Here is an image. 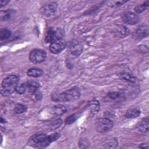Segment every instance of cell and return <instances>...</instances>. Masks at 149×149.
Segmentation results:
<instances>
[{"instance_id":"5b68a950","label":"cell","mask_w":149,"mask_h":149,"mask_svg":"<svg viewBox=\"0 0 149 149\" xmlns=\"http://www.w3.org/2000/svg\"><path fill=\"white\" fill-rule=\"evenodd\" d=\"M63 34V33L61 29L51 27L47 30L44 40L46 43H52L56 40L62 39Z\"/></svg>"},{"instance_id":"f1b7e54d","label":"cell","mask_w":149,"mask_h":149,"mask_svg":"<svg viewBox=\"0 0 149 149\" xmlns=\"http://www.w3.org/2000/svg\"><path fill=\"white\" fill-rule=\"evenodd\" d=\"M79 146L80 148H87L89 146L88 141L85 139H81L79 141Z\"/></svg>"},{"instance_id":"ffe728a7","label":"cell","mask_w":149,"mask_h":149,"mask_svg":"<svg viewBox=\"0 0 149 149\" xmlns=\"http://www.w3.org/2000/svg\"><path fill=\"white\" fill-rule=\"evenodd\" d=\"M13 13V10L12 9L1 10L0 12V19L1 20H7L11 17Z\"/></svg>"},{"instance_id":"30bf717a","label":"cell","mask_w":149,"mask_h":149,"mask_svg":"<svg viewBox=\"0 0 149 149\" xmlns=\"http://www.w3.org/2000/svg\"><path fill=\"white\" fill-rule=\"evenodd\" d=\"M66 47V43L62 39L56 40L52 43L49 46V51L54 54H58L61 52Z\"/></svg>"},{"instance_id":"7c38bea8","label":"cell","mask_w":149,"mask_h":149,"mask_svg":"<svg viewBox=\"0 0 149 149\" xmlns=\"http://www.w3.org/2000/svg\"><path fill=\"white\" fill-rule=\"evenodd\" d=\"M129 29L123 25H118L115 29V33L120 38H123L129 34Z\"/></svg>"},{"instance_id":"cb8c5ba5","label":"cell","mask_w":149,"mask_h":149,"mask_svg":"<svg viewBox=\"0 0 149 149\" xmlns=\"http://www.w3.org/2000/svg\"><path fill=\"white\" fill-rule=\"evenodd\" d=\"M88 105L93 112H97L100 110V104L98 101L93 100L90 102Z\"/></svg>"},{"instance_id":"4fadbf2b","label":"cell","mask_w":149,"mask_h":149,"mask_svg":"<svg viewBox=\"0 0 149 149\" xmlns=\"http://www.w3.org/2000/svg\"><path fill=\"white\" fill-rule=\"evenodd\" d=\"M67 111L66 107L62 104L56 105L51 108V113L54 116H61Z\"/></svg>"},{"instance_id":"277c9868","label":"cell","mask_w":149,"mask_h":149,"mask_svg":"<svg viewBox=\"0 0 149 149\" xmlns=\"http://www.w3.org/2000/svg\"><path fill=\"white\" fill-rule=\"evenodd\" d=\"M113 126V122L108 118H100L95 122V127L97 132L104 133L109 132Z\"/></svg>"},{"instance_id":"7402d4cb","label":"cell","mask_w":149,"mask_h":149,"mask_svg":"<svg viewBox=\"0 0 149 149\" xmlns=\"http://www.w3.org/2000/svg\"><path fill=\"white\" fill-rule=\"evenodd\" d=\"M27 110V108L26 105L22 104H17L14 108V112L16 114H21L25 112Z\"/></svg>"},{"instance_id":"4316f807","label":"cell","mask_w":149,"mask_h":149,"mask_svg":"<svg viewBox=\"0 0 149 149\" xmlns=\"http://www.w3.org/2000/svg\"><path fill=\"white\" fill-rule=\"evenodd\" d=\"M118 142L116 139H112L111 140L107 141L105 144V147L107 148H115L117 147Z\"/></svg>"},{"instance_id":"e0dca14e","label":"cell","mask_w":149,"mask_h":149,"mask_svg":"<svg viewBox=\"0 0 149 149\" xmlns=\"http://www.w3.org/2000/svg\"><path fill=\"white\" fill-rule=\"evenodd\" d=\"M119 76L122 80L130 83H134L136 80V77L131 73L127 71L122 72L120 73Z\"/></svg>"},{"instance_id":"44dd1931","label":"cell","mask_w":149,"mask_h":149,"mask_svg":"<svg viewBox=\"0 0 149 149\" xmlns=\"http://www.w3.org/2000/svg\"><path fill=\"white\" fill-rule=\"evenodd\" d=\"M149 5V1H146L142 4L138 5L135 6L134 8V11L136 13H141L143 12H144L148 6Z\"/></svg>"},{"instance_id":"8fae6325","label":"cell","mask_w":149,"mask_h":149,"mask_svg":"<svg viewBox=\"0 0 149 149\" xmlns=\"http://www.w3.org/2000/svg\"><path fill=\"white\" fill-rule=\"evenodd\" d=\"M148 26L147 25H141L133 33L132 37L134 39H142L148 36Z\"/></svg>"},{"instance_id":"3957f363","label":"cell","mask_w":149,"mask_h":149,"mask_svg":"<svg viewBox=\"0 0 149 149\" xmlns=\"http://www.w3.org/2000/svg\"><path fill=\"white\" fill-rule=\"evenodd\" d=\"M19 81V76L12 74L5 77L2 82L1 93L3 96H9L15 90Z\"/></svg>"},{"instance_id":"ac0fdd59","label":"cell","mask_w":149,"mask_h":149,"mask_svg":"<svg viewBox=\"0 0 149 149\" xmlns=\"http://www.w3.org/2000/svg\"><path fill=\"white\" fill-rule=\"evenodd\" d=\"M140 110L139 108H134L129 109L126 112V117L127 118H136L140 115Z\"/></svg>"},{"instance_id":"1f68e13d","label":"cell","mask_w":149,"mask_h":149,"mask_svg":"<svg viewBox=\"0 0 149 149\" xmlns=\"http://www.w3.org/2000/svg\"><path fill=\"white\" fill-rule=\"evenodd\" d=\"M139 147L140 148H148L149 146H148V144L147 143H145L140 144L139 145Z\"/></svg>"},{"instance_id":"8992f818","label":"cell","mask_w":149,"mask_h":149,"mask_svg":"<svg viewBox=\"0 0 149 149\" xmlns=\"http://www.w3.org/2000/svg\"><path fill=\"white\" fill-rule=\"evenodd\" d=\"M47 58L46 52L41 49H34L29 54L30 61L34 63H40L43 62Z\"/></svg>"},{"instance_id":"d6986e66","label":"cell","mask_w":149,"mask_h":149,"mask_svg":"<svg viewBox=\"0 0 149 149\" xmlns=\"http://www.w3.org/2000/svg\"><path fill=\"white\" fill-rule=\"evenodd\" d=\"M108 97L109 98L113 100H121L122 99L124 98L125 95L123 93L120 92H116V91H112L109 92L108 94Z\"/></svg>"},{"instance_id":"6da1fadb","label":"cell","mask_w":149,"mask_h":149,"mask_svg":"<svg viewBox=\"0 0 149 149\" xmlns=\"http://www.w3.org/2000/svg\"><path fill=\"white\" fill-rule=\"evenodd\" d=\"M60 137V134L58 133H52L47 135L45 133H36L28 140V145L34 148H45L49 146L51 143L56 140Z\"/></svg>"},{"instance_id":"5bb4252c","label":"cell","mask_w":149,"mask_h":149,"mask_svg":"<svg viewBox=\"0 0 149 149\" xmlns=\"http://www.w3.org/2000/svg\"><path fill=\"white\" fill-rule=\"evenodd\" d=\"M148 117L143 119L137 125V128L140 132L147 133L148 131Z\"/></svg>"},{"instance_id":"484cf974","label":"cell","mask_w":149,"mask_h":149,"mask_svg":"<svg viewBox=\"0 0 149 149\" xmlns=\"http://www.w3.org/2000/svg\"><path fill=\"white\" fill-rule=\"evenodd\" d=\"M78 118V116L76 114H72L69 116H68L66 119H65V123L67 125H70L73 123H74L77 119Z\"/></svg>"},{"instance_id":"83f0119b","label":"cell","mask_w":149,"mask_h":149,"mask_svg":"<svg viewBox=\"0 0 149 149\" xmlns=\"http://www.w3.org/2000/svg\"><path fill=\"white\" fill-rule=\"evenodd\" d=\"M62 123V119H57L51 122V127L52 129H57V128H58L61 125Z\"/></svg>"},{"instance_id":"d4e9b609","label":"cell","mask_w":149,"mask_h":149,"mask_svg":"<svg viewBox=\"0 0 149 149\" xmlns=\"http://www.w3.org/2000/svg\"><path fill=\"white\" fill-rule=\"evenodd\" d=\"M27 89V85L26 83H20L18 84L16 88V91L20 94H23L25 93Z\"/></svg>"},{"instance_id":"ba28073f","label":"cell","mask_w":149,"mask_h":149,"mask_svg":"<svg viewBox=\"0 0 149 149\" xmlns=\"http://www.w3.org/2000/svg\"><path fill=\"white\" fill-rule=\"evenodd\" d=\"M57 5L55 3H48L44 5L41 8V13L46 17H49L56 13Z\"/></svg>"},{"instance_id":"9c48e42d","label":"cell","mask_w":149,"mask_h":149,"mask_svg":"<svg viewBox=\"0 0 149 149\" xmlns=\"http://www.w3.org/2000/svg\"><path fill=\"white\" fill-rule=\"evenodd\" d=\"M122 17L124 22L130 25L136 24L140 21L139 16L136 13L132 12H125Z\"/></svg>"},{"instance_id":"52a82bcc","label":"cell","mask_w":149,"mask_h":149,"mask_svg":"<svg viewBox=\"0 0 149 149\" xmlns=\"http://www.w3.org/2000/svg\"><path fill=\"white\" fill-rule=\"evenodd\" d=\"M83 50V45L76 40L71 41L69 45V51L71 55L74 56H79Z\"/></svg>"},{"instance_id":"7a4b0ae2","label":"cell","mask_w":149,"mask_h":149,"mask_svg":"<svg viewBox=\"0 0 149 149\" xmlns=\"http://www.w3.org/2000/svg\"><path fill=\"white\" fill-rule=\"evenodd\" d=\"M81 95V91L79 87L75 86L61 93H54L52 95L51 98L56 102H68L74 101L78 100Z\"/></svg>"},{"instance_id":"9a60e30c","label":"cell","mask_w":149,"mask_h":149,"mask_svg":"<svg viewBox=\"0 0 149 149\" xmlns=\"http://www.w3.org/2000/svg\"><path fill=\"white\" fill-rule=\"evenodd\" d=\"M27 88L29 93L31 94H34L36 93L40 87V84L33 80H29L26 83Z\"/></svg>"},{"instance_id":"f546056e","label":"cell","mask_w":149,"mask_h":149,"mask_svg":"<svg viewBox=\"0 0 149 149\" xmlns=\"http://www.w3.org/2000/svg\"><path fill=\"white\" fill-rule=\"evenodd\" d=\"M34 94H35V95H36V98H37V100H40L42 98V95L41 93L38 90L36 93H35Z\"/></svg>"},{"instance_id":"603a6c76","label":"cell","mask_w":149,"mask_h":149,"mask_svg":"<svg viewBox=\"0 0 149 149\" xmlns=\"http://www.w3.org/2000/svg\"><path fill=\"white\" fill-rule=\"evenodd\" d=\"M11 36V31L6 29H2L0 30V39L1 40H6Z\"/></svg>"},{"instance_id":"2e32d148","label":"cell","mask_w":149,"mask_h":149,"mask_svg":"<svg viewBox=\"0 0 149 149\" xmlns=\"http://www.w3.org/2000/svg\"><path fill=\"white\" fill-rule=\"evenodd\" d=\"M42 74L43 70L38 68H31L27 71V74L31 77H38Z\"/></svg>"},{"instance_id":"4dcf8cb0","label":"cell","mask_w":149,"mask_h":149,"mask_svg":"<svg viewBox=\"0 0 149 149\" xmlns=\"http://www.w3.org/2000/svg\"><path fill=\"white\" fill-rule=\"evenodd\" d=\"M9 2L10 1H8V0H1V2H0V7L2 8L3 6L7 5Z\"/></svg>"}]
</instances>
